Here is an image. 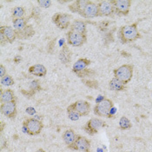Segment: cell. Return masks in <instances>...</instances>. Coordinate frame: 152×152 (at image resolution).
I'll use <instances>...</instances> for the list:
<instances>
[{"label":"cell","instance_id":"29","mask_svg":"<svg viewBox=\"0 0 152 152\" xmlns=\"http://www.w3.org/2000/svg\"><path fill=\"white\" fill-rule=\"evenodd\" d=\"M1 83L4 86H12L14 84V79L11 75L6 74L4 77L1 78Z\"/></svg>","mask_w":152,"mask_h":152},{"label":"cell","instance_id":"9","mask_svg":"<svg viewBox=\"0 0 152 152\" xmlns=\"http://www.w3.org/2000/svg\"><path fill=\"white\" fill-rule=\"evenodd\" d=\"M114 7V11L118 16H127L131 6L130 0H110Z\"/></svg>","mask_w":152,"mask_h":152},{"label":"cell","instance_id":"4","mask_svg":"<svg viewBox=\"0 0 152 152\" xmlns=\"http://www.w3.org/2000/svg\"><path fill=\"white\" fill-rule=\"evenodd\" d=\"M114 107V104L112 100L109 98H104L100 103L96 104L94 107V114L97 117H107L110 110Z\"/></svg>","mask_w":152,"mask_h":152},{"label":"cell","instance_id":"6","mask_svg":"<svg viewBox=\"0 0 152 152\" xmlns=\"http://www.w3.org/2000/svg\"><path fill=\"white\" fill-rule=\"evenodd\" d=\"M72 19V16L67 13H60L58 12L54 14L51 18L52 23L60 30H66L70 26V20Z\"/></svg>","mask_w":152,"mask_h":152},{"label":"cell","instance_id":"35","mask_svg":"<svg viewBox=\"0 0 152 152\" xmlns=\"http://www.w3.org/2000/svg\"><path fill=\"white\" fill-rule=\"evenodd\" d=\"M116 112H117V109L115 108V107H113L111 110H110V113H109V115H108V118H110V117H113L115 116V114H116Z\"/></svg>","mask_w":152,"mask_h":152},{"label":"cell","instance_id":"41","mask_svg":"<svg viewBox=\"0 0 152 152\" xmlns=\"http://www.w3.org/2000/svg\"><path fill=\"white\" fill-rule=\"evenodd\" d=\"M35 152H45V150H43V149H38L37 151H36Z\"/></svg>","mask_w":152,"mask_h":152},{"label":"cell","instance_id":"37","mask_svg":"<svg viewBox=\"0 0 152 152\" xmlns=\"http://www.w3.org/2000/svg\"><path fill=\"white\" fill-rule=\"evenodd\" d=\"M0 38H1V45H4V44L8 43V41L6 40V38L4 37V35H2L1 33H0Z\"/></svg>","mask_w":152,"mask_h":152},{"label":"cell","instance_id":"17","mask_svg":"<svg viewBox=\"0 0 152 152\" xmlns=\"http://www.w3.org/2000/svg\"><path fill=\"white\" fill-rule=\"evenodd\" d=\"M70 31H76L81 34H84L86 35V23L85 22H83V20H74L70 26Z\"/></svg>","mask_w":152,"mask_h":152},{"label":"cell","instance_id":"13","mask_svg":"<svg viewBox=\"0 0 152 152\" xmlns=\"http://www.w3.org/2000/svg\"><path fill=\"white\" fill-rule=\"evenodd\" d=\"M1 113L6 117L12 119L17 117V104L16 102L4 103L1 104Z\"/></svg>","mask_w":152,"mask_h":152},{"label":"cell","instance_id":"20","mask_svg":"<svg viewBox=\"0 0 152 152\" xmlns=\"http://www.w3.org/2000/svg\"><path fill=\"white\" fill-rule=\"evenodd\" d=\"M77 136V135H76V133H75V131H74L73 129H66V130L63 133L62 137H63L64 142H65V144H66L67 146H70V145H71V144L74 142V141L76 139Z\"/></svg>","mask_w":152,"mask_h":152},{"label":"cell","instance_id":"30","mask_svg":"<svg viewBox=\"0 0 152 152\" xmlns=\"http://www.w3.org/2000/svg\"><path fill=\"white\" fill-rule=\"evenodd\" d=\"M30 89L31 91H34L42 90V87H41V84H40L39 80H33V81H31V84H30Z\"/></svg>","mask_w":152,"mask_h":152},{"label":"cell","instance_id":"2","mask_svg":"<svg viewBox=\"0 0 152 152\" xmlns=\"http://www.w3.org/2000/svg\"><path fill=\"white\" fill-rule=\"evenodd\" d=\"M44 128L43 123L36 118H27L23 122V130L30 136H37Z\"/></svg>","mask_w":152,"mask_h":152},{"label":"cell","instance_id":"38","mask_svg":"<svg viewBox=\"0 0 152 152\" xmlns=\"http://www.w3.org/2000/svg\"><path fill=\"white\" fill-rule=\"evenodd\" d=\"M21 60H22V58H21L20 56H16V57L14 58V62H15L16 64H19V63L21 62Z\"/></svg>","mask_w":152,"mask_h":152},{"label":"cell","instance_id":"11","mask_svg":"<svg viewBox=\"0 0 152 152\" xmlns=\"http://www.w3.org/2000/svg\"><path fill=\"white\" fill-rule=\"evenodd\" d=\"M97 7L99 17H110L115 12L110 1H99L97 3Z\"/></svg>","mask_w":152,"mask_h":152},{"label":"cell","instance_id":"21","mask_svg":"<svg viewBox=\"0 0 152 152\" xmlns=\"http://www.w3.org/2000/svg\"><path fill=\"white\" fill-rule=\"evenodd\" d=\"M58 57L63 64H70V59H71V53H70V50L67 47V45H64L62 48V50L59 52Z\"/></svg>","mask_w":152,"mask_h":152},{"label":"cell","instance_id":"3","mask_svg":"<svg viewBox=\"0 0 152 152\" xmlns=\"http://www.w3.org/2000/svg\"><path fill=\"white\" fill-rule=\"evenodd\" d=\"M134 67L132 64H124L113 70L114 77L126 85L132 78Z\"/></svg>","mask_w":152,"mask_h":152},{"label":"cell","instance_id":"39","mask_svg":"<svg viewBox=\"0 0 152 152\" xmlns=\"http://www.w3.org/2000/svg\"><path fill=\"white\" fill-rule=\"evenodd\" d=\"M99 97L97 98V99H96V104H98V103H100L101 101H103L104 99V96H98Z\"/></svg>","mask_w":152,"mask_h":152},{"label":"cell","instance_id":"27","mask_svg":"<svg viewBox=\"0 0 152 152\" xmlns=\"http://www.w3.org/2000/svg\"><path fill=\"white\" fill-rule=\"evenodd\" d=\"M67 116L71 121H77L81 117L78 112H77L76 110H74L73 109H71L70 107L67 108Z\"/></svg>","mask_w":152,"mask_h":152},{"label":"cell","instance_id":"8","mask_svg":"<svg viewBox=\"0 0 152 152\" xmlns=\"http://www.w3.org/2000/svg\"><path fill=\"white\" fill-rule=\"evenodd\" d=\"M66 37H67V44L74 47L83 46L87 41V36L72 31H69L67 32Z\"/></svg>","mask_w":152,"mask_h":152},{"label":"cell","instance_id":"36","mask_svg":"<svg viewBox=\"0 0 152 152\" xmlns=\"http://www.w3.org/2000/svg\"><path fill=\"white\" fill-rule=\"evenodd\" d=\"M26 111L29 113V114H31V115H33V114H35V109H33V108H31V107H29V108H27L26 109Z\"/></svg>","mask_w":152,"mask_h":152},{"label":"cell","instance_id":"10","mask_svg":"<svg viewBox=\"0 0 152 152\" xmlns=\"http://www.w3.org/2000/svg\"><path fill=\"white\" fill-rule=\"evenodd\" d=\"M80 16H82L84 18H93L96 17H98V7L97 4H95L92 1H89L86 4L85 7L81 12Z\"/></svg>","mask_w":152,"mask_h":152},{"label":"cell","instance_id":"1","mask_svg":"<svg viewBox=\"0 0 152 152\" xmlns=\"http://www.w3.org/2000/svg\"><path fill=\"white\" fill-rule=\"evenodd\" d=\"M118 37L123 44L134 42L140 38L141 35L137 29V23H135L122 26L118 31Z\"/></svg>","mask_w":152,"mask_h":152},{"label":"cell","instance_id":"15","mask_svg":"<svg viewBox=\"0 0 152 152\" xmlns=\"http://www.w3.org/2000/svg\"><path fill=\"white\" fill-rule=\"evenodd\" d=\"M91 64V61L88 58H79L75 62V64L72 66V71L74 73L80 72L82 70H85L90 64Z\"/></svg>","mask_w":152,"mask_h":152},{"label":"cell","instance_id":"24","mask_svg":"<svg viewBox=\"0 0 152 152\" xmlns=\"http://www.w3.org/2000/svg\"><path fill=\"white\" fill-rule=\"evenodd\" d=\"M28 19L26 18H17V19H12V23L15 31H21L26 28Z\"/></svg>","mask_w":152,"mask_h":152},{"label":"cell","instance_id":"33","mask_svg":"<svg viewBox=\"0 0 152 152\" xmlns=\"http://www.w3.org/2000/svg\"><path fill=\"white\" fill-rule=\"evenodd\" d=\"M35 92L36 91H31V90H30V91H23V90L22 91V93H23L26 97H27V96H28V97H31V96L35 94Z\"/></svg>","mask_w":152,"mask_h":152},{"label":"cell","instance_id":"34","mask_svg":"<svg viewBox=\"0 0 152 152\" xmlns=\"http://www.w3.org/2000/svg\"><path fill=\"white\" fill-rule=\"evenodd\" d=\"M5 75H6V68H5L3 64H1V65H0V77L2 78V77H4Z\"/></svg>","mask_w":152,"mask_h":152},{"label":"cell","instance_id":"25","mask_svg":"<svg viewBox=\"0 0 152 152\" xmlns=\"http://www.w3.org/2000/svg\"><path fill=\"white\" fill-rule=\"evenodd\" d=\"M25 14V10L22 6H16L12 9V19H17V18H22Z\"/></svg>","mask_w":152,"mask_h":152},{"label":"cell","instance_id":"18","mask_svg":"<svg viewBox=\"0 0 152 152\" xmlns=\"http://www.w3.org/2000/svg\"><path fill=\"white\" fill-rule=\"evenodd\" d=\"M87 3L88 0H76L69 5V10L73 13H77L80 15Z\"/></svg>","mask_w":152,"mask_h":152},{"label":"cell","instance_id":"26","mask_svg":"<svg viewBox=\"0 0 152 152\" xmlns=\"http://www.w3.org/2000/svg\"><path fill=\"white\" fill-rule=\"evenodd\" d=\"M119 128L123 130L124 129H129L131 128V123L129 119L126 117H122L119 121Z\"/></svg>","mask_w":152,"mask_h":152},{"label":"cell","instance_id":"32","mask_svg":"<svg viewBox=\"0 0 152 152\" xmlns=\"http://www.w3.org/2000/svg\"><path fill=\"white\" fill-rule=\"evenodd\" d=\"M83 83L86 86H88V87H90V88H91V89H96V88L98 87V83L96 82V81H91V80H85V79H83Z\"/></svg>","mask_w":152,"mask_h":152},{"label":"cell","instance_id":"23","mask_svg":"<svg viewBox=\"0 0 152 152\" xmlns=\"http://www.w3.org/2000/svg\"><path fill=\"white\" fill-rule=\"evenodd\" d=\"M109 88L113 91H124L126 89V86L118 79L113 77L109 83Z\"/></svg>","mask_w":152,"mask_h":152},{"label":"cell","instance_id":"40","mask_svg":"<svg viewBox=\"0 0 152 152\" xmlns=\"http://www.w3.org/2000/svg\"><path fill=\"white\" fill-rule=\"evenodd\" d=\"M4 126H5V124H4V123L2 121L1 122V131H3L4 130Z\"/></svg>","mask_w":152,"mask_h":152},{"label":"cell","instance_id":"12","mask_svg":"<svg viewBox=\"0 0 152 152\" xmlns=\"http://www.w3.org/2000/svg\"><path fill=\"white\" fill-rule=\"evenodd\" d=\"M69 107L73 109L74 110H76L77 112H78L81 117L87 116L91 110V104L87 101H84V100L76 101L72 104L69 105Z\"/></svg>","mask_w":152,"mask_h":152},{"label":"cell","instance_id":"19","mask_svg":"<svg viewBox=\"0 0 152 152\" xmlns=\"http://www.w3.org/2000/svg\"><path fill=\"white\" fill-rule=\"evenodd\" d=\"M1 103H12V102H16V96L13 91L11 89H6L4 91L1 90Z\"/></svg>","mask_w":152,"mask_h":152},{"label":"cell","instance_id":"22","mask_svg":"<svg viewBox=\"0 0 152 152\" xmlns=\"http://www.w3.org/2000/svg\"><path fill=\"white\" fill-rule=\"evenodd\" d=\"M16 33H17V37L19 38V39H26V38H29L31 37L34 35L35 33V31L34 29L32 28L31 25H27L26 28L21 31H16Z\"/></svg>","mask_w":152,"mask_h":152},{"label":"cell","instance_id":"7","mask_svg":"<svg viewBox=\"0 0 152 152\" xmlns=\"http://www.w3.org/2000/svg\"><path fill=\"white\" fill-rule=\"evenodd\" d=\"M68 148L72 151H78L83 152H91V142L86 137L77 135L74 142L68 146Z\"/></svg>","mask_w":152,"mask_h":152},{"label":"cell","instance_id":"16","mask_svg":"<svg viewBox=\"0 0 152 152\" xmlns=\"http://www.w3.org/2000/svg\"><path fill=\"white\" fill-rule=\"evenodd\" d=\"M29 72L33 76L44 77L46 76L47 69L45 65L40 64H34L29 68Z\"/></svg>","mask_w":152,"mask_h":152},{"label":"cell","instance_id":"31","mask_svg":"<svg viewBox=\"0 0 152 152\" xmlns=\"http://www.w3.org/2000/svg\"><path fill=\"white\" fill-rule=\"evenodd\" d=\"M37 3L42 8H49L51 6V4H52L50 0H37Z\"/></svg>","mask_w":152,"mask_h":152},{"label":"cell","instance_id":"14","mask_svg":"<svg viewBox=\"0 0 152 152\" xmlns=\"http://www.w3.org/2000/svg\"><path fill=\"white\" fill-rule=\"evenodd\" d=\"M0 33L6 38V40L8 41V43L12 44L15 41V39L17 38V33L14 28H12V26L9 25H5V26H1L0 27Z\"/></svg>","mask_w":152,"mask_h":152},{"label":"cell","instance_id":"28","mask_svg":"<svg viewBox=\"0 0 152 152\" xmlns=\"http://www.w3.org/2000/svg\"><path fill=\"white\" fill-rule=\"evenodd\" d=\"M77 75V77H81V78H84V77H93L94 75L96 74L95 71L92 70H90V69H85V70H82L80 72H77L76 73Z\"/></svg>","mask_w":152,"mask_h":152},{"label":"cell","instance_id":"5","mask_svg":"<svg viewBox=\"0 0 152 152\" xmlns=\"http://www.w3.org/2000/svg\"><path fill=\"white\" fill-rule=\"evenodd\" d=\"M105 125V122L100 118H91L89 121H87V123L85 124L83 130L90 136H94L96 135L100 129L103 127H104Z\"/></svg>","mask_w":152,"mask_h":152}]
</instances>
